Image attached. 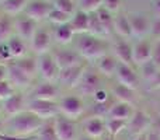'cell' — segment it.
<instances>
[{"instance_id":"6da1fadb","label":"cell","mask_w":160,"mask_h":140,"mask_svg":"<svg viewBox=\"0 0 160 140\" xmlns=\"http://www.w3.org/2000/svg\"><path fill=\"white\" fill-rule=\"evenodd\" d=\"M42 125H44V119H41L38 115L31 111H22L11 116V119L8 121V129H10V135L32 136L37 130L41 129Z\"/></svg>"},{"instance_id":"7a4b0ae2","label":"cell","mask_w":160,"mask_h":140,"mask_svg":"<svg viewBox=\"0 0 160 140\" xmlns=\"http://www.w3.org/2000/svg\"><path fill=\"white\" fill-rule=\"evenodd\" d=\"M79 53L87 59H98L105 55V44L94 35H83L78 44Z\"/></svg>"},{"instance_id":"3957f363","label":"cell","mask_w":160,"mask_h":140,"mask_svg":"<svg viewBox=\"0 0 160 140\" xmlns=\"http://www.w3.org/2000/svg\"><path fill=\"white\" fill-rule=\"evenodd\" d=\"M30 111L38 115L41 119H49L52 116H56L59 112V105L55 101L49 99H35L30 102Z\"/></svg>"},{"instance_id":"277c9868","label":"cell","mask_w":160,"mask_h":140,"mask_svg":"<svg viewBox=\"0 0 160 140\" xmlns=\"http://www.w3.org/2000/svg\"><path fill=\"white\" fill-rule=\"evenodd\" d=\"M51 10H52V6L45 0H31V2H28L27 7H25L27 17L34 20L35 22L47 18L49 16Z\"/></svg>"},{"instance_id":"5b68a950","label":"cell","mask_w":160,"mask_h":140,"mask_svg":"<svg viewBox=\"0 0 160 140\" xmlns=\"http://www.w3.org/2000/svg\"><path fill=\"white\" fill-rule=\"evenodd\" d=\"M38 71L42 74V77H44L47 81H52L56 77H59L61 69L58 67L53 56L48 55V53H44V55H41L38 59Z\"/></svg>"},{"instance_id":"8992f818","label":"cell","mask_w":160,"mask_h":140,"mask_svg":"<svg viewBox=\"0 0 160 140\" xmlns=\"http://www.w3.org/2000/svg\"><path fill=\"white\" fill-rule=\"evenodd\" d=\"M53 128H55L56 136L59 140H73L76 136V125L69 118L56 116L53 119Z\"/></svg>"},{"instance_id":"52a82bcc","label":"cell","mask_w":160,"mask_h":140,"mask_svg":"<svg viewBox=\"0 0 160 140\" xmlns=\"http://www.w3.org/2000/svg\"><path fill=\"white\" fill-rule=\"evenodd\" d=\"M59 111L66 118H78V116H80L83 113L84 107H83V102L79 97L69 95L62 99L61 105H59Z\"/></svg>"},{"instance_id":"ba28073f","label":"cell","mask_w":160,"mask_h":140,"mask_svg":"<svg viewBox=\"0 0 160 140\" xmlns=\"http://www.w3.org/2000/svg\"><path fill=\"white\" fill-rule=\"evenodd\" d=\"M98 85H100V77L94 71L88 70L83 73V76L80 77L76 87L84 95H94V93L98 90Z\"/></svg>"},{"instance_id":"9c48e42d","label":"cell","mask_w":160,"mask_h":140,"mask_svg":"<svg viewBox=\"0 0 160 140\" xmlns=\"http://www.w3.org/2000/svg\"><path fill=\"white\" fill-rule=\"evenodd\" d=\"M117 77H118L119 84L127 85V87L132 88V90H135L139 84V79L132 67H131L129 65L121 63V62H119L118 66H117Z\"/></svg>"},{"instance_id":"30bf717a","label":"cell","mask_w":160,"mask_h":140,"mask_svg":"<svg viewBox=\"0 0 160 140\" xmlns=\"http://www.w3.org/2000/svg\"><path fill=\"white\" fill-rule=\"evenodd\" d=\"M150 126V118L142 111H136L131 116L129 122V133L133 136H141L145 133V130Z\"/></svg>"},{"instance_id":"8fae6325","label":"cell","mask_w":160,"mask_h":140,"mask_svg":"<svg viewBox=\"0 0 160 140\" xmlns=\"http://www.w3.org/2000/svg\"><path fill=\"white\" fill-rule=\"evenodd\" d=\"M152 45L148 41H139L138 44L133 46V63L138 65V66H143L145 63L152 60Z\"/></svg>"},{"instance_id":"7c38bea8","label":"cell","mask_w":160,"mask_h":140,"mask_svg":"<svg viewBox=\"0 0 160 140\" xmlns=\"http://www.w3.org/2000/svg\"><path fill=\"white\" fill-rule=\"evenodd\" d=\"M53 59H55L56 65L59 69H68V67L76 66V65L82 63V58L79 53L73 52V51H56L53 53Z\"/></svg>"},{"instance_id":"4fadbf2b","label":"cell","mask_w":160,"mask_h":140,"mask_svg":"<svg viewBox=\"0 0 160 140\" xmlns=\"http://www.w3.org/2000/svg\"><path fill=\"white\" fill-rule=\"evenodd\" d=\"M83 73H84V66L80 63L76 66L68 67V69H62L59 71V80L69 87H76Z\"/></svg>"},{"instance_id":"5bb4252c","label":"cell","mask_w":160,"mask_h":140,"mask_svg":"<svg viewBox=\"0 0 160 140\" xmlns=\"http://www.w3.org/2000/svg\"><path fill=\"white\" fill-rule=\"evenodd\" d=\"M131 22V28H132V35L142 38L145 36L150 30V22L145 14H131L128 16Z\"/></svg>"},{"instance_id":"9a60e30c","label":"cell","mask_w":160,"mask_h":140,"mask_svg":"<svg viewBox=\"0 0 160 140\" xmlns=\"http://www.w3.org/2000/svg\"><path fill=\"white\" fill-rule=\"evenodd\" d=\"M31 46L34 52H37L39 56L48 52L51 46V35L47 30H38L35 31L32 39H31Z\"/></svg>"},{"instance_id":"2e32d148","label":"cell","mask_w":160,"mask_h":140,"mask_svg":"<svg viewBox=\"0 0 160 140\" xmlns=\"http://www.w3.org/2000/svg\"><path fill=\"white\" fill-rule=\"evenodd\" d=\"M7 80L11 83V85H16V87H27L31 83V77H28L13 62L7 65Z\"/></svg>"},{"instance_id":"e0dca14e","label":"cell","mask_w":160,"mask_h":140,"mask_svg":"<svg viewBox=\"0 0 160 140\" xmlns=\"http://www.w3.org/2000/svg\"><path fill=\"white\" fill-rule=\"evenodd\" d=\"M3 108H4V112L7 113V115H11V116L22 112V111H24V97H22V94L14 93L11 97H8L7 99H4Z\"/></svg>"},{"instance_id":"ac0fdd59","label":"cell","mask_w":160,"mask_h":140,"mask_svg":"<svg viewBox=\"0 0 160 140\" xmlns=\"http://www.w3.org/2000/svg\"><path fill=\"white\" fill-rule=\"evenodd\" d=\"M114 52H115L117 58L121 60V63L129 65V66H131V63H133V58H132L133 48L131 46L127 41L119 39L118 42H115V45H114Z\"/></svg>"},{"instance_id":"d6986e66","label":"cell","mask_w":160,"mask_h":140,"mask_svg":"<svg viewBox=\"0 0 160 140\" xmlns=\"http://www.w3.org/2000/svg\"><path fill=\"white\" fill-rule=\"evenodd\" d=\"M56 97H58V90H56V87L51 81H45L42 84H39L35 88V91H34V98L35 99H49V101H53Z\"/></svg>"},{"instance_id":"ffe728a7","label":"cell","mask_w":160,"mask_h":140,"mask_svg":"<svg viewBox=\"0 0 160 140\" xmlns=\"http://www.w3.org/2000/svg\"><path fill=\"white\" fill-rule=\"evenodd\" d=\"M105 123L102 122L101 118H98V116H94V118H90L87 122L84 123V132L87 133L90 138H100V136L102 135V133L105 132Z\"/></svg>"},{"instance_id":"44dd1931","label":"cell","mask_w":160,"mask_h":140,"mask_svg":"<svg viewBox=\"0 0 160 140\" xmlns=\"http://www.w3.org/2000/svg\"><path fill=\"white\" fill-rule=\"evenodd\" d=\"M88 13H86V11H76L75 16L72 17V20H70V27H72V30L79 34H84L88 31Z\"/></svg>"},{"instance_id":"7402d4cb","label":"cell","mask_w":160,"mask_h":140,"mask_svg":"<svg viewBox=\"0 0 160 140\" xmlns=\"http://www.w3.org/2000/svg\"><path fill=\"white\" fill-rule=\"evenodd\" d=\"M16 27H17V32H18L20 38H22V39H32L34 34H35V31H37L35 21L28 18V17L18 20Z\"/></svg>"},{"instance_id":"603a6c76","label":"cell","mask_w":160,"mask_h":140,"mask_svg":"<svg viewBox=\"0 0 160 140\" xmlns=\"http://www.w3.org/2000/svg\"><path fill=\"white\" fill-rule=\"evenodd\" d=\"M114 31L118 35L124 36V38H129L132 35V28H131V22L128 16L125 14H119L114 18Z\"/></svg>"},{"instance_id":"cb8c5ba5","label":"cell","mask_w":160,"mask_h":140,"mask_svg":"<svg viewBox=\"0 0 160 140\" xmlns=\"http://www.w3.org/2000/svg\"><path fill=\"white\" fill-rule=\"evenodd\" d=\"M117 66H118V63H117L115 58H112V56L104 55L97 59V67L104 76H112L117 71Z\"/></svg>"},{"instance_id":"d4e9b609","label":"cell","mask_w":160,"mask_h":140,"mask_svg":"<svg viewBox=\"0 0 160 140\" xmlns=\"http://www.w3.org/2000/svg\"><path fill=\"white\" fill-rule=\"evenodd\" d=\"M13 63L17 67H20L28 77L32 79L35 76V73L38 71V60H35L34 58H20L13 60Z\"/></svg>"},{"instance_id":"484cf974","label":"cell","mask_w":160,"mask_h":140,"mask_svg":"<svg viewBox=\"0 0 160 140\" xmlns=\"http://www.w3.org/2000/svg\"><path fill=\"white\" fill-rule=\"evenodd\" d=\"M110 118L114 119H125L128 121L129 116H132V108H131V104H127V102H118V104L112 105L110 109Z\"/></svg>"},{"instance_id":"4316f807","label":"cell","mask_w":160,"mask_h":140,"mask_svg":"<svg viewBox=\"0 0 160 140\" xmlns=\"http://www.w3.org/2000/svg\"><path fill=\"white\" fill-rule=\"evenodd\" d=\"M112 94L119 102H127V104H132L135 101V90L127 87L122 84H117L112 88Z\"/></svg>"},{"instance_id":"83f0119b","label":"cell","mask_w":160,"mask_h":140,"mask_svg":"<svg viewBox=\"0 0 160 140\" xmlns=\"http://www.w3.org/2000/svg\"><path fill=\"white\" fill-rule=\"evenodd\" d=\"M73 35H75V31L72 30L69 22L59 25L55 31V39L59 44H69V42L72 41Z\"/></svg>"},{"instance_id":"f1b7e54d","label":"cell","mask_w":160,"mask_h":140,"mask_svg":"<svg viewBox=\"0 0 160 140\" xmlns=\"http://www.w3.org/2000/svg\"><path fill=\"white\" fill-rule=\"evenodd\" d=\"M7 45H8V49H10V53H11V56H13V59L22 58V55L25 53V45H24V42H22V38H20V36H13V38H10Z\"/></svg>"},{"instance_id":"f546056e","label":"cell","mask_w":160,"mask_h":140,"mask_svg":"<svg viewBox=\"0 0 160 140\" xmlns=\"http://www.w3.org/2000/svg\"><path fill=\"white\" fill-rule=\"evenodd\" d=\"M27 4H28V0H4L2 3L3 10L7 14H17L22 8L27 7Z\"/></svg>"},{"instance_id":"4dcf8cb0","label":"cell","mask_w":160,"mask_h":140,"mask_svg":"<svg viewBox=\"0 0 160 140\" xmlns=\"http://www.w3.org/2000/svg\"><path fill=\"white\" fill-rule=\"evenodd\" d=\"M97 14H98V18H100V21H101L105 34H110L111 31L114 30V17L111 16V11H108L107 8L101 7L98 11H97Z\"/></svg>"},{"instance_id":"1f68e13d","label":"cell","mask_w":160,"mask_h":140,"mask_svg":"<svg viewBox=\"0 0 160 140\" xmlns=\"http://www.w3.org/2000/svg\"><path fill=\"white\" fill-rule=\"evenodd\" d=\"M128 125V121H125V119H114V118H110L107 121V125H105V128H107V130L110 132L111 136H117L118 133H121L122 130L127 128Z\"/></svg>"},{"instance_id":"d6a6232c","label":"cell","mask_w":160,"mask_h":140,"mask_svg":"<svg viewBox=\"0 0 160 140\" xmlns=\"http://www.w3.org/2000/svg\"><path fill=\"white\" fill-rule=\"evenodd\" d=\"M38 140H59L53 128V122H44V125L39 129Z\"/></svg>"},{"instance_id":"836d02e7","label":"cell","mask_w":160,"mask_h":140,"mask_svg":"<svg viewBox=\"0 0 160 140\" xmlns=\"http://www.w3.org/2000/svg\"><path fill=\"white\" fill-rule=\"evenodd\" d=\"M88 31H90L93 35H101V34H105L104 28H102V24L98 18V14L96 13H90L88 14Z\"/></svg>"},{"instance_id":"e575fe53","label":"cell","mask_w":160,"mask_h":140,"mask_svg":"<svg viewBox=\"0 0 160 140\" xmlns=\"http://www.w3.org/2000/svg\"><path fill=\"white\" fill-rule=\"evenodd\" d=\"M48 18L51 20V22H55V24H68V22H70V20H72V16L68 13H63V11L58 10V8H52L49 13V16H48Z\"/></svg>"},{"instance_id":"d590c367","label":"cell","mask_w":160,"mask_h":140,"mask_svg":"<svg viewBox=\"0 0 160 140\" xmlns=\"http://www.w3.org/2000/svg\"><path fill=\"white\" fill-rule=\"evenodd\" d=\"M102 3H104V0H80L79 6L82 11H86V13L90 14L98 11L102 7Z\"/></svg>"},{"instance_id":"8d00e7d4","label":"cell","mask_w":160,"mask_h":140,"mask_svg":"<svg viewBox=\"0 0 160 140\" xmlns=\"http://www.w3.org/2000/svg\"><path fill=\"white\" fill-rule=\"evenodd\" d=\"M11 21L7 16L0 17V42H3L4 39L8 38V35L11 34Z\"/></svg>"},{"instance_id":"74e56055","label":"cell","mask_w":160,"mask_h":140,"mask_svg":"<svg viewBox=\"0 0 160 140\" xmlns=\"http://www.w3.org/2000/svg\"><path fill=\"white\" fill-rule=\"evenodd\" d=\"M53 8H58V10L72 16L73 11H75V4H73L72 0H55L53 2Z\"/></svg>"},{"instance_id":"f35d334b","label":"cell","mask_w":160,"mask_h":140,"mask_svg":"<svg viewBox=\"0 0 160 140\" xmlns=\"http://www.w3.org/2000/svg\"><path fill=\"white\" fill-rule=\"evenodd\" d=\"M14 94V88L8 80L0 81V99H7Z\"/></svg>"},{"instance_id":"ab89813d","label":"cell","mask_w":160,"mask_h":140,"mask_svg":"<svg viewBox=\"0 0 160 140\" xmlns=\"http://www.w3.org/2000/svg\"><path fill=\"white\" fill-rule=\"evenodd\" d=\"M142 69H143V76L146 77L148 80H152L153 77L156 76V73H158V69H156V65L153 63V60L148 62V63H145L143 66H141Z\"/></svg>"},{"instance_id":"60d3db41","label":"cell","mask_w":160,"mask_h":140,"mask_svg":"<svg viewBox=\"0 0 160 140\" xmlns=\"http://www.w3.org/2000/svg\"><path fill=\"white\" fill-rule=\"evenodd\" d=\"M38 136H16L10 133H0V140H37Z\"/></svg>"},{"instance_id":"b9f144b4","label":"cell","mask_w":160,"mask_h":140,"mask_svg":"<svg viewBox=\"0 0 160 140\" xmlns=\"http://www.w3.org/2000/svg\"><path fill=\"white\" fill-rule=\"evenodd\" d=\"M102 4H104L102 7L107 8L108 11H117L121 6V0H104Z\"/></svg>"},{"instance_id":"7bdbcfd3","label":"cell","mask_w":160,"mask_h":140,"mask_svg":"<svg viewBox=\"0 0 160 140\" xmlns=\"http://www.w3.org/2000/svg\"><path fill=\"white\" fill-rule=\"evenodd\" d=\"M0 56H2L3 60H10V59H13V56H11L10 53V49H8V45L7 42H2L0 44Z\"/></svg>"},{"instance_id":"ee69618b","label":"cell","mask_w":160,"mask_h":140,"mask_svg":"<svg viewBox=\"0 0 160 140\" xmlns=\"http://www.w3.org/2000/svg\"><path fill=\"white\" fill-rule=\"evenodd\" d=\"M108 98V94L105 90H102V88H98V90L94 93V99L97 101V104H104L105 101H107Z\"/></svg>"},{"instance_id":"f6af8a7d","label":"cell","mask_w":160,"mask_h":140,"mask_svg":"<svg viewBox=\"0 0 160 140\" xmlns=\"http://www.w3.org/2000/svg\"><path fill=\"white\" fill-rule=\"evenodd\" d=\"M152 60H153V63H155L156 66L160 67V39L158 41V44L155 45V48H153V52H152Z\"/></svg>"},{"instance_id":"bcb514c9","label":"cell","mask_w":160,"mask_h":140,"mask_svg":"<svg viewBox=\"0 0 160 140\" xmlns=\"http://www.w3.org/2000/svg\"><path fill=\"white\" fill-rule=\"evenodd\" d=\"M150 31H152L153 35L160 36V17H158V18L152 22V25H150Z\"/></svg>"},{"instance_id":"7dc6e473","label":"cell","mask_w":160,"mask_h":140,"mask_svg":"<svg viewBox=\"0 0 160 140\" xmlns=\"http://www.w3.org/2000/svg\"><path fill=\"white\" fill-rule=\"evenodd\" d=\"M150 84H152V88H160V71H158L156 76L150 80Z\"/></svg>"},{"instance_id":"c3c4849f","label":"cell","mask_w":160,"mask_h":140,"mask_svg":"<svg viewBox=\"0 0 160 140\" xmlns=\"http://www.w3.org/2000/svg\"><path fill=\"white\" fill-rule=\"evenodd\" d=\"M7 80V66L4 63L0 65V81Z\"/></svg>"},{"instance_id":"681fc988","label":"cell","mask_w":160,"mask_h":140,"mask_svg":"<svg viewBox=\"0 0 160 140\" xmlns=\"http://www.w3.org/2000/svg\"><path fill=\"white\" fill-rule=\"evenodd\" d=\"M155 10H156V13L160 16V0H156L155 2Z\"/></svg>"},{"instance_id":"f907efd6","label":"cell","mask_w":160,"mask_h":140,"mask_svg":"<svg viewBox=\"0 0 160 140\" xmlns=\"http://www.w3.org/2000/svg\"><path fill=\"white\" fill-rule=\"evenodd\" d=\"M135 140H148V135L146 133H143V135H141V136H138Z\"/></svg>"},{"instance_id":"816d5d0a","label":"cell","mask_w":160,"mask_h":140,"mask_svg":"<svg viewBox=\"0 0 160 140\" xmlns=\"http://www.w3.org/2000/svg\"><path fill=\"white\" fill-rule=\"evenodd\" d=\"M2 132H3V122L0 121V133H2Z\"/></svg>"},{"instance_id":"f5cc1de1","label":"cell","mask_w":160,"mask_h":140,"mask_svg":"<svg viewBox=\"0 0 160 140\" xmlns=\"http://www.w3.org/2000/svg\"><path fill=\"white\" fill-rule=\"evenodd\" d=\"M83 140H96L94 138H86V139H83Z\"/></svg>"},{"instance_id":"db71d44e","label":"cell","mask_w":160,"mask_h":140,"mask_svg":"<svg viewBox=\"0 0 160 140\" xmlns=\"http://www.w3.org/2000/svg\"><path fill=\"white\" fill-rule=\"evenodd\" d=\"M3 62H4V60H3V59H2V56H0V65H3Z\"/></svg>"},{"instance_id":"11a10c76","label":"cell","mask_w":160,"mask_h":140,"mask_svg":"<svg viewBox=\"0 0 160 140\" xmlns=\"http://www.w3.org/2000/svg\"><path fill=\"white\" fill-rule=\"evenodd\" d=\"M3 2H4V0H0V3H3Z\"/></svg>"},{"instance_id":"9f6ffc18","label":"cell","mask_w":160,"mask_h":140,"mask_svg":"<svg viewBox=\"0 0 160 140\" xmlns=\"http://www.w3.org/2000/svg\"><path fill=\"white\" fill-rule=\"evenodd\" d=\"M0 109H2V104H0Z\"/></svg>"},{"instance_id":"6f0895ef","label":"cell","mask_w":160,"mask_h":140,"mask_svg":"<svg viewBox=\"0 0 160 140\" xmlns=\"http://www.w3.org/2000/svg\"><path fill=\"white\" fill-rule=\"evenodd\" d=\"M28 2H31V0H28Z\"/></svg>"}]
</instances>
